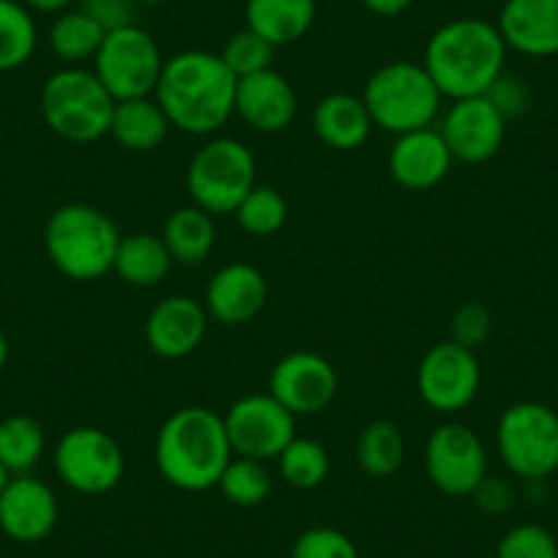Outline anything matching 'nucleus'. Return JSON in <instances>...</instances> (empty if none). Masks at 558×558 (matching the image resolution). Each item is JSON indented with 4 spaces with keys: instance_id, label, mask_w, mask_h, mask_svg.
<instances>
[{
    "instance_id": "f257e3e1",
    "label": "nucleus",
    "mask_w": 558,
    "mask_h": 558,
    "mask_svg": "<svg viewBox=\"0 0 558 558\" xmlns=\"http://www.w3.org/2000/svg\"><path fill=\"white\" fill-rule=\"evenodd\" d=\"M235 88L239 77L225 66L222 56L184 50L165 61L154 99L165 110L170 126L206 137L235 116Z\"/></svg>"
},
{
    "instance_id": "f03ea898",
    "label": "nucleus",
    "mask_w": 558,
    "mask_h": 558,
    "mask_svg": "<svg viewBox=\"0 0 558 558\" xmlns=\"http://www.w3.org/2000/svg\"><path fill=\"white\" fill-rule=\"evenodd\" d=\"M507 41L498 25L480 17H458L444 23L427 39L422 66L438 85L444 99L485 96L507 72Z\"/></svg>"
},
{
    "instance_id": "7ed1b4c3",
    "label": "nucleus",
    "mask_w": 558,
    "mask_h": 558,
    "mask_svg": "<svg viewBox=\"0 0 558 558\" xmlns=\"http://www.w3.org/2000/svg\"><path fill=\"white\" fill-rule=\"evenodd\" d=\"M154 458L168 485L186 493L211 490L233 458L225 418L206 405L179 408L159 427Z\"/></svg>"
},
{
    "instance_id": "20e7f679",
    "label": "nucleus",
    "mask_w": 558,
    "mask_h": 558,
    "mask_svg": "<svg viewBox=\"0 0 558 558\" xmlns=\"http://www.w3.org/2000/svg\"><path fill=\"white\" fill-rule=\"evenodd\" d=\"M118 233L116 222L88 203L61 206L45 228V250L52 266L74 282H96L112 271Z\"/></svg>"
},
{
    "instance_id": "39448f33",
    "label": "nucleus",
    "mask_w": 558,
    "mask_h": 558,
    "mask_svg": "<svg viewBox=\"0 0 558 558\" xmlns=\"http://www.w3.org/2000/svg\"><path fill=\"white\" fill-rule=\"evenodd\" d=\"M373 126L405 134L433 126L441 116V90L422 63L391 61L369 74L362 94Z\"/></svg>"
},
{
    "instance_id": "423d86ee",
    "label": "nucleus",
    "mask_w": 558,
    "mask_h": 558,
    "mask_svg": "<svg viewBox=\"0 0 558 558\" xmlns=\"http://www.w3.org/2000/svg\"><path fill=\"white\" fill-rule=\"evenodd\" d=\"M116 99L107 94L94 69H58L41 85L39 110L50 132L69 143H96L110 132Z\"/></svg>"
},
{
    "instance_id": "0eeeda50",
    "label": "nucleus",
    "mask_w": 558,
    "mask_h": 558,
    "mask_svg": "<svg viewBox=\"0 0 558 558\" xmlns=\"http://www.w3.org/2000/svg\"><path fill=\"white\" fill-rule=\"evenodd\" d=\"M257 184L255 154L233 137H214L197 148L186 168V190L195 206L211 217L233 214Z\"/></svg>"
},
{
    "instance_id": "6e6552de",
    "label": "nucleus",
    "mask_w": 558,
    "mask_h": 558,
    "mask_svg": "<svg viewBox=\"0 0 558 558\" xmlns=\"http://www.w3.org/2000/svg\"><path fill=\"white\" fill-rule=\"evenodd\" d=\"M498 454L514 476L542 482L558 471V413L542 402H514L496 427Z\"/></svg>"
},
{
    "instance_id": "1a4fd4ad",
    "label": "nucleus",
    "mask_w": 558,
    "mask_h": 558,
    "mask_svg": "<svg viewBox=\"0 0 558 558\" xmlns=\"http://www.w3.org/2000/svg\"><path fill=\"white\" fill-rule=\"evenodd\" d=\"M165 58L157 39L140 25L110 31L94 58V74L116 101L157 94Z\"/></svg>"
},
{
    "instance_id": "9d476101",
    "label": "nucleus",
    "mask_w": 558,
    "mask_h": 558,
    "mask_svg": "<svg viewBox=\"0 0 558 558\" xmlns=\"http://www.w3.org/2000/svg\"><path fill=\"white\" fill-rule=\"evenodd\" d=\"M56 474L66 487L83 496H105L121 485L126 474V454L121 444L101 427H72L52 452Z\"/></svg>"
},
{
    "instance_id": "9b49d317",
    "label": "nucleus",
    "mask_w": 558,
    "mask_h": 558,
    "mask_svg": "<svg viewBox=\"0 0 558 558\" xmlns=\"http://www.w3.org/2000/svg\"><path fill=\"white\" fill-rule=\"evenodd\" d=\"M222 418L233 454L241 458L277 460L296 438V416L268 391L239 397Z\"/></svg>"
},
{
    "instance_id": "f8f14e48",
    "label": "nucleus",
    "mask_w": 558,
    "mask_h": 558,
    "mask_svg": "<svg viewBox=\"0 0 558 558\" xmlns=\"http://www.w3.org/2000/svg\"><path fill=\"white\" fill-rule=\"evenodd\" d=\"M425 474L444 496L465 498L487 476V452L482 438L460 422H444L425 444Z\"/></svg>"
},
{
    "instance_id": "ddd939ff",
    "label": "nucleus",
    "mask_w": 558,
    "mask_h": 558,
    "mask_svg": "<svg viewBox=\"0 0 558 558\" xmlns=\"http://www.w3.org/2000/svg\"><path fill=\"white\" fill-rule=\"evenodd\" d=\"M482 367L476 351L444 340L422 356L416 369L418 397L438 413H458L476 400Z\"/></svg>"
},
{
    "instance_id": "4468645a",
    "label": "nucleus",
    "mask_w": 558,
    "mask_h": 558,
    "mask_svg": "<svg viewBox=\"0 0 558 558\" xmlns=\"http://www.w3.org/2000/svg\"><path fill=\"white\" fill-rule=\"evenodd\" d=\"M337 369L329 359L313 351H293L274 364L268 375V395L293 416H315L326 411L337 395Z\"/></svg>"
},
{
    "instance_id": "2eb2a0df",
    "label": "nucleus",
    "mask_w": 558,
    "mask_h": 558,
    "mask_svg": "<svg viewBox=\"0 0 558 558\" xmlns=\"http://www.w3.org/2000/svg\"><path fill=\"white\" fill-rule=\"evenodd\" d=\"M438 132L454 162L480 165L501 151L504 137H507V118L490 105L487 96H469L449 105Z\"/></svg>"
},
{
    "instance_id": "dca6fc26",
    "label": "nucleus",
    "mask_w": 558,
    "mask_h": 558,
    "mask_svg": "<svg viewBox=\"0 0 558 558\" xmlns=\"http://www.w3.org/2000/svg\"><path fill=\"white\" fill-rule=\"evenodd\" d=\"M58 523V498L39 476H12L0 493V531L14 542L47 539Z\"/></svg>"
},
{
    "instance_id": "f3484780",
    "label": "nucleus",
    "mask_w": 558,
    "mask_h": 558,
    "mask_svg": "<svg viewBox=\"0 0 558 558\" xmlns=\"http://www.w3.org/2000/svg\"><path fill=\"white\" fill-rule=\"evenodd\" d=\"M266 299L268 286L260 268L252 263H228L208 282L203 307L219 326H244L263 313Z\"/></svg>"
},
{
    "instance_id": "a211bd4d",
    "label": "nucleus",
    "mask_w": 558,
    "mask_h": 558,
    "mask_svg": "<svg viewBox=\"0 0 558 558\" xmlns=\"http://www.w3.org/2000/svg\"><path fill=\"white\" fill-rule=\"evenodd\" d=\"M454 159L444 143L441 132L433 126L397 134L389 148V173L400 186L411 192H427L441 184L452 170Z\"/></svg>"
},
{
    "instance_id": "6ab92c4d",
    "label": "nucleus",
    "mask_w": 558,
    "mask_h": 558,
    "mask_svg": "<svg viewBox=\"0 0 558 558\" xmlns=\"http://www.w3.org/2000/svg\"><path fill=\"white\" fill-rule=\"evenodd\" d=\"M299 110L296 90L286 74L266 69L239 80L235 88V116L255 132L274 134L293 123Z\"/></svg>"
},
{
    "instance_id": "aec40b11",
    "label": "nucleus",
    "mask_w": 558,
    "mask_h": 558,
    "mask_svg": "<svg viewBox=\"0 0 558 558\" xmlns=\"http://www.w3.org/2000/svg\"><path fill=\"white\" fill-rule=\"evenodd\" d=\"M208 313L192 296H168L146 320V342L157 356L184 359L206 340Z\"/></svg>"
},
{
    "instance_id": "412c9836",
    "label": "nucleus",
    "mask_w": 558,
    "mask_h": 558,
    "mask_svg": "<svg viewBox=\"0 0 558 558\" xmlns=\"http://www.w3.org/2000/svg\"><path fill=\"white\" fill-rule=\"evenodd\" d=\"M496 25L520 56H558V0H507Z\"/></svg>"
},
{
    "instance_id": "4be33fe9",
    "label": "nucleus",
    "mask_w": 558,
    "mask_h": 558,
    "mask_svg": "<svg viewBox=\"0 0 558 558\" xmlns=\"http://www.w3.org/2000/svg\"><path fill=\"white\" fill-rule=\"evenodd\" d=\"M313 129L320 143L335 151H356L373 132V118L362 96L329 94L315 105Z\"/></svg>"
},
{
    "instance_id": "5701e85b",
    "label": "nucleus",
    "mask_w": 558,
    "mask_h": 558,
    "mask_svg": "<svg viewBox=\"0 0 558 558\" xmlns=\"http://www.w3.org/2000/svg\"><path fill=\"white\" fill-rule=\"evenodd\" d=\"M170 121L154 96L116 101L110 118V137L123 151L148 154L157 151L170 132Z\"/></svg>"
},
{
    "instance_id": "b1692460",
    "label": "nucleus",
    "mask_w": 558,
    "mask_h": 558,
    "mask_svg": "<svg viewBox=\"0 0 558 558\" xmlns=\"http://www.w3.org/2000/svg\"><path fill=\"white\" fill-rule=\"evenodd\" d=\"M318 0H246V28L255 31L274 47L304 39L313 28Z\"/></svg>"
},
{
    "instance_id": "393cba45",
    "label": "nucleus",
    "mask_w": 558,
    "mask_h": 558,
    "mask_svg": "<svg viewBox=\"0 0 558 558\" xmlns=\"http://www.w3.org/2000/svg\"><path fill=\"white\" fill-rule=\"evenodd\" d=\"M173 255H170L168 244L162 241V235L151 233H132L121 235V244H118L116 263H112V271L134 288H154L159 282H165V277L173 268Z\"/></svg>"
},
{
    "instance_id": "a878e982",
    "label": "nucleus",
    "mask_w": 558,
    "mask_h": 558,
    "mask_svg": "<svg viewBox=\"0 0 558 558\" xmlns=\"http://www.w3.org/2000/svg\"><path fill=\"white\" fill-rule=\"evenodd\" d=\"M162 241L168 244L175 263L197 266L206 260L217 246V222L201 206H184L168 217L162 228Z\"/></svg>"
},
{
    "instance_id": "bb28decb",
    "label": "nucleus",
    "mask_w": 558,
    "mask_h": 558,
    "mask_svg": "<svg viewBox=\"0 0 558 558\" xmlns=\"http://www.w3.org/2000/svg\"><path fill=\"white\" fill-rule=\"evenodd\" d=\"M356 463L373 480H389L405 463V438L389 418H375L359 433Z\"/></svg>"
},
{
    "instance_id": "cd10ccee",
    "label": "nucleus",
    "mask_w": 558,
    "mask_h": 558,
    "mask_svg": "<svg viewBox=\"0 0 558 558\" xmlns=\"http://www.w3.org/2000/svg\"><path fill=\"white\" fill-rule=\"evenodd\" d=\"M45 427L34 416L14 413L0 418V465L9 476L31 474L45 454Z\"/></svg>"
},
{
    "instance_id": "c85d7f7f",
    "label": "nucleus",
    "mask_w": 558,
    "mask_h": 558,
    "mask_svg": "<svg viewBox=\"0 0 558 558\" xmlns=\"http://www.w3.org/2000/svg\"><path fill=\"white\" fill-rule=\"evenodd\" d=\"M105 31L80 9H66L50 25V50L66 63L94 61L105 41Z\"/></svg>"
},
{
    "instance_id": "c756f323",
    "label": "nucleus",
    "mask_w": 558,
    "mask_h": 558,
    "mask_svg": "<svg viewBox=\"0 0 558 558\" xmlns=\"http://www.w3.org/2000/svg\"><path fill=\"white\" fill-rule=\"evenodd\" d=\"M39 41L34 14L17 0H0V74L31 61Z\"/></svg>"
},
{
    "instance_id": "7c9ffc66",
    "label": "nucleus",
    "mask_w": 558,
    "mask_h": 558,
    "mask_svg": "<svg viewBox=\"0 0 558 558\" xmlns=\"http://www.w3.org/2000/svg\"><path fill=\"white\" fill-rule=\"evenodd\" d=\"M279 476L296 490H313L329 476V452L315 438H293L277 458Z\"/></svg>"
},
{
    "instance_id": "2f4dec72",
    "label": "nucleus",
    "mask_w": 558,
    "mask_h": 558,
    "mask_svg": "<svg viewBox=\"0 0 558 558\" xmlns=\"http://www.w3.org/2000/svg\"><path fill=\"white\" fill-rule=\"evenodd\" d=\"M217 487L235 507H257V504H263L271 496L274 480L263 460L233 454L230 463L225 465Z\"/></svg>"
},
{
    "instance_id": "473e14b6",
    "label": "nucleus",
    "mask_w": 558,
    "mask_h": 558,
    "mask_svg": "<svg viewBox=\"0 0 558 558\" xmlns=\"http://www.w3.org/2000/svg\"><path fill=\"white\" fill-rule=\"evenodd\" d=\"M233 214L244 233L255 235V239H266V235L282 230L288 219V203L274 186L255 184Z\"/></svg>"
},
{
    "instance_id": "72a5a7b5",
    "label": "nucleus",
    "mask_w": 558,
    "mask_h": 558,
    "mask_svg": "<svg viewBox=\"0 0 558 558\" xmlns=\"http://www.w3.org/2000/svg\"><path fill=\"white\" fill-rule=\"evenodd\" d=\"M274 50H277V47H274L271 41H266L263 36H257L255 31L244 28L225 41V47L219 56H222L225 66H228L230 72L241 80V77H250V74L271 69Z\"/></svg>"
},
{
    "instance_id": "f704fd0d",
    "label": "nucleus",
    "mask_w": 558,
    "mask_h": 558,
    "mask_svg": "<svg viewBox=\"0 0 558 558\" xmlns=\"http://www.w3.org/2000/svg\"><path fill=\"white\" fill-rule=\"evenodd\" d=\"M291 558H359V547L345 531L331 529V525H313L296 536Z\"/></svg>"
},
{
    "instance_id": "c9c22d12",
    "label": "nucleus",
    "mask_w": 558,
    "mask_h": 558,
    "mask_svg": "<svg viewBox=\"0 0 558 558\" xmlns=\"http://www.w3.org/2000/svg\"><path fill=\"white\" fill-rule=\"evenodd\" d=\"M496 558H558V542L536 523H520L501 536Z\"/></svg>"
},
{
    "instance_id": "e433bc0d",
    "label": "nucleus",
    "mask_w": 558,
    "mask_h": 558,
    "mask_svg": "<svg viewBox=\"0 0 558 558\" xmlns=\"http://www.w3.org/2000/svg\"><path fill=\"white\" fill-rule=\"evenodd\" d=\"M490 331H493L490 310L480 302H469L463 304V307L454 310L452 324H449V340L469 348V351H476L480 345H485Z\"/></svg>"
},
{
    "instance_id": "4c0bfd02",
    "label": "nucleus",
    "mask_w": 558,
    "mask_h": 558,
    "mask_svg": "<svg viewBox=\"0 0 558 558\" xmlns=\"http://www.w3.org/2000/svg\"><path fill=\"white\" fill-rule=\"evenodd\" d=\"M137 0H77L80 12L88 14L105 34L137 25Z\"/></svg>"
},
{
    "instance_id": "58836bf2",
    "label": "nucleus",
    "mask_w": 558,
    "mask_h": 558,
    "mask_svg": "<svg viewBox=\"0 0 558 558\" xmlns=\"http://www.w3.org/2000/svg\"><path fill=\"white\" fill-rule=\"evenodd\" d=\"M485 96L490 99V105L496 107L504 118H507V123L523 116L531 105V94H529V88H525V83L509 72H504L501 77H498L496 83L487 88Z\"/></svg>"
},
{
    "instance_id": "ea45409f",
    "label": "nucleus",
    "mask_w": 558,
    "mask_h": 558,
    "mask_svg": "<svg viewBox=\"0 0 558 558\" xmlns=\"http://www.w3.org/2000/svg\"><path fill=\"white\" fill-rule=\"evenodd\" d=\"M471 496H474L476 507L485 509L487 514H504L512 507V490H509V485L504 480H493V476H485L482 485Z\"/></svg>"
},
{
    "instance_id": "a19ab883",
    "label": "nucleus",
    "mask_w": 558,
    "mask_h": 558,
    "mask_svg": "<svg viewBox=\"0 0 558 558\" xmlns=\"http://www.w3.org/2000/svg\"><path fill=\"white\" fill-rule=\"evenodd\" d=\"M367 12L378 14V17H397V14L408 12L416 0H362Z\"/></svg>"
},
{
    "instance_id": "79ce46f5",
    "label": "nucleus",
    "mask_w": 558,
    "mask_h": 558,
    "mask_svg": "<svg viewBox=\"0 0 558 558\" xmlns=\"http://www.w3.org/2000/svg\"><path fill=\"white\" fill-rule=\"evenodd\" d=\"M25 3H28V9H34V12L61 14V12H66L69 7H74L77 0H25Z\"/></svg>"
},
{
    "instance_id": "37998d69",
    "label": "nucleus",
    "mask_w": 558,
    "mask_h": 558,
    "mask_svg": "<svg viewBox=\"0 0 558 558\" xmlns=\"http://www.w3.org/2000/svg\"><path fill=\"white\" fill-rule=\"evenodd\" d=\"M7 362H9V340H7V335L0 331V373H3Z\"/></svg>"
},
{
    "instance_id": "c03bdc74",
    "label": "nucleus",
    "mask_w": 558,
    "mask_h": 558,
    "mask_svg": "<svg viewBox=\"0 0 558 558\" xmlns=\"http://www.w3.org/2000/svg\"><path fill=\"white\" fill-rule=\"evenodd\" d=\"M9 480H12V476H9V471L0 465V493H3V487H7Z\"/></svg>"
},
{
    "instance_id": "a18cd8bd",
    "label": "nucleus",
    "mask_w": 558,
    "mask_h": 558,
    "mask_svg": "<svg viewBox=\"0 0 558 558\" xmlns=\"http://www.w3.org/2000/svg\"><path fill=\"white\" fill-rule=\"evenodd\" d=\"M140 7H159V3H168V0H137Z\"/></svg>"
},
{
    "instance_id": "49530a36",
    "label": "nucleus",
    "mask_w": 558,
    "mask_h": 558,
    "mask_svg": "<svg viewBox=\"0 0 558 558\" xmlns=\"http://www.w3.org/2000/svg\"><path fill=\"white\" fill-rule=\"evenodd\" d=\"M556 391H558V375H556Z\"/></svg>"
}]
</instances>
